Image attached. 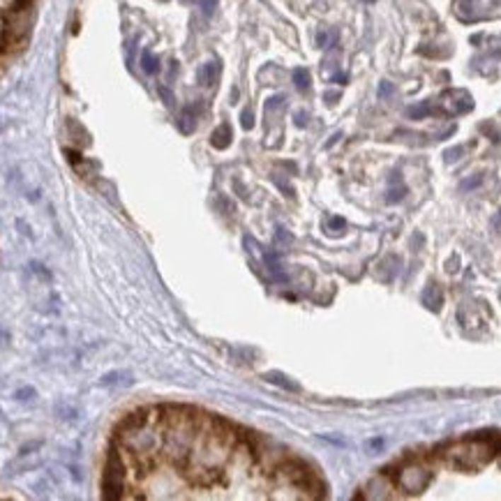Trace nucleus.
I'll use <instances>...</instances> for the list:
<instances>
[{"label":"nucleus","instance_id":"6","mask_svg":"<svg viewBox=\"0 0 501 501\" xmlns=\"http://www.w3.org/2000/svg\"><path fill=\"white\" fill-rule=\"evenodd\" d=\"M178 125L180 129L185 132V134H190V132H195V125H197V120H195V113H192V109H185L180 113V120H178Z\"/></svg>","mask_w":501,"mask_h":501},{"label":"nucleus","instance_id":"1","mask_svg":"<svg viewBox=\"0 0 501 501\" xmlns=\"http://www.w3.org/2000/svg\"><path fill=\"white\" fill-rule=\"evenodd\" d=\"M430 480H432V471L425 467L423 460H407L395 473V485L411 492V495L425 490Z\"/></svg>","mask_w":501,"mask_h":501},{"label":"nucleus","instance_id":"11","mask_svg":"<svg viewBox=\"0 0 501 501\" xmlns=\"http://www.w3.org/2000/svg\"><path fill=\"white\" fill-rule=\"evenodd\" d=\"M328 226H330L333 234H338L340 229H345V219H342V217H333L330 222H328Z\"/></svg>","mask_w":501,"mask_h":501},{"label":"nucleus","instance_id":"3","mask_svg":"<svg viewBox=\"0 0 501 501\" xmlns=\"http://www.w3.org/2000/svg\"><path fill=\"white\" fill-rule=\"evenodd\" d=\"M231 139H234V132H231V125H219L215 132H213V137H210V144H213V148H217V151H224L226 146L231 144Z\"/></svg>","mask_w":501,"mask_h":501},{"label":"nucleus","instance_id":"4","mask_svg":"<svg viewBox=\"0 0 501 501\" xmlns=\"http://www.w3.org/2000/svg\"><path fill=\"white\" fill-rule=\"evenodd\" d=\"M444 303V294H442V289H439V284H430L425 292H423V305L427 307V310H439Z\"/></svg>","mask_w":501,"mask_h":501},{"label":"nucleus","instance_id":"13","mask_svg":"<svg viewBox=\"0 0 501 501\" xmlns=\"http://www.w3.org/2000/svg\"><path fill=\"white\" fill-rule=\"evenodd\" d=\"M391 93H393V86L388 81H381V86H379V95H381V98H388Z\"/></svg>","mask_w":501,"mask_h":501},{"label":"nucleus","instance_id":"16","mask_svg":"<svg viewBox=\"0 0 501 501\" xmlns=\"http://www.w3.org/2000/svg\"><path fill=\"white\" fill-rule=\"evenodd\" d=\"M363 3H374V0H363Z\"/></svg>","mask_w":501,"mask_h":501},{"label":"nucleus","instance_id":"14","mask_svg":"<svg viewBox=\"0 0 501 501\" xmlns=\"http://www.w3.org/2000/svg\"><path fill=\"white\" fill-rule=\"evenodd\" d=\"M201 7H204V12L210 14L215 10V0H201Z\"/></svg>","mask_w":501,"mask_h":501},{"label":"nucleus","instance_id":"10","mask_svg":"<svg viewBox=\"0 0 501 501\" xmlns=\"http://www.w3.org/2000/svg\"><path fill=\"white\" fill-rule=\"evenodd\" d=\"M241 122H243V127H245V129H252V127H254V116H252V111H250V109H245V111H243Z\"/></svg>","mask_w":501,"mask_h":501},{"label":"nucleus","instance_id":"12","mask_svg":"<svg viewBox=\"0 0 501 501\" xmlns=\"http://www.w3.org/2000/svg\"><path fill=\"white\" fill-rule=\"evenodd\" d=\"M284 102V98H280V95H277V98H272V100H268L266 102V111H272V109H277L280 107V104H282Z\"/></svg>","mask_w":501,"mask_h":501},{"label":"nucleus","instance_id":"7","mask_svg":"<svg viewBox=\"0 0 501 501\" xmlns=\"http://www.w3.org/2000/svg\"><path fill=\"white\" fill-rule=\"evenodd\" d=\"M142 65H144V69L148 74H155L157 69H160V60H157L151 51H144V58H142Z\"/></svg>","mask_w":501,"mask_h":501},{"label":"nucleus","instance_id":"15","mask_svg":"<svg viewBox=\"0 0 501 501\" xmlns=\"http://www.w3.org/2000/svg\"><path fill=\"white\" fill-rule=\"evenodd\" d=\"M326 100L328 102H335L338 100V93H326Z\"/></svg>","mask_w":501,"mask_h":501},{"label":"nucleus","instance_id":"5","mask_svg":"<svg viewBox=\"0 0 501 501\" xmlns=\"http://www.w3.org/2000/svg\"><path fill=\"white\" fill-rule=\"evenodd\" d=\"M217 72H219L217 63H206L204 67L199 69V84L201 86H213V81L217 79Z\"/></svg>","mask_w":501,"mask_h":501},{"label":"nucleus","instance_id":"9","mask_svg":"<svg viewBox=\"0 0 501 501\" xmlns=\"http://www.w3.org/2000/svg\"><path fill=\"white\" fill-rule=\"evenodd\" d=\"M430 111H432V107H430V102H423V104H420V107H411L407 113H409L411 118H423V116H427Z\"/></svg>","mask_w":501,"mask_h":501},{"label":"nucleus","instance_id":"8","mask_svg":"<svg viewBox=\"0 0 501 501\" xmlns=\"http://www.w3.org/2000/svg\"><path fill=\"white\" fill-rule=\"evenodd\" d=\"M294 84H296L298 91H307V88H310V74H307V69H296Z\"/></svg>","mask_w":501,"mask_h":501},{"label":"nucleus","instance_id":"2","mask_svg":"<svg viewBox=\"0 0 501 501\" xmlns=\"http://www.w3.org/2000/svg\"><path fill=\"white\" fill-rule=\"evenodd\" d=\"M102 490H104V497L107 499H120L122 497V490H125V462H122L118 451L109 453L107 469H104Z\"/></svg>","mask_w":501,"mask_h":501}]
</instances>
